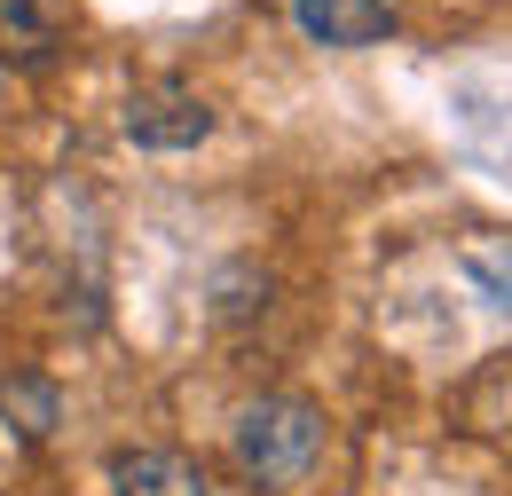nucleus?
I'll return each mask as SVG.
<instances>
[{
    "label": "nucleus",
    "mask_w": 512,
    "mask_h": 496,
    "mask_svg": "<svg viewBox=\"0 0 512 496\" xmlns=\"http://www.w3.org/2000/svg\"><path fill=\"white\" fill-rule=\"evenodd\" d=\"M323 449H331V426H323V410L308 394H260L253 410L237 418V434H229L237 473L268 496H300L316 481Z\"/></svg>",
    "instance_id": "1"
},
{
    "label": "nucleus",
    "mask_w": 512,
    "mask_h": 496,
    "mask_svg": "<svg viewBox=\"0 0 512 496\" xmlns=\"http://www.w3.org/2000/svg\"><path fill=\"white\" fill-rule=\"evenodd\" d=\"M213 134V103L197 87H174V79H150L127 95V142L134 150H197Z\"/></svg>",
    "instance_id": "2"
},
{
    "label": "nucleus",
    "mask_w": 512,
    "mask_h": 496,
    "mask_svg": "<svg viewBox=\"0 0 512 496\" xmlns=\"http://www.w3.org/2000/svg\"><path fill=\"white\" fill-rule=\"evenodd\" d=\"M292 24L316 48H379L394 32V8L386 0H292Z\"/></svg>",
    "instance_id": "3"
},
{
    "label": "nucleus",
    "mask_w": 512,
    "mask_h": 496,
    "mask_svg": "<svg viewBox=\"0 0 512 496\" xmlns=\"http://www.w3.org/2000/svg\"><path fill=\"white\" fill-rule=\"evenodd\" d=\"M111 496H205V473L182 449H119L111 457Z\"/></svg>",
    "instance_id": "4"
},
{
    "label": "nucleus",
    "mask_w": 512,
    "mask_h": 496,
    "mask_svg": "<svg viewBox=\"0 0 512 496\" xmlns=\"http://www.w3.org/2000/svg\"><path fill=\"white\" fill-rule=\"evenodd\" d=\"M64 48V24L48 16V0H0V63H48Z\"/></svg>",
    "instance_id": "5"
},
{
    "label": "nucleus",
    "mask_w": 512,
    "mask_h": 496,
    "mask_svg": "<svg viewBox=\"0 0 512 496\" xmlns=\"http://www.w3.org/2000/svg\"><path fill=\"white\" fill-rule=\"evenodd\" d=\"M0 410H24V426H16L24 441H48V434H56V394H48L40 378H8V386H0Z\"/></svg>",
    "instance_id": "6"
}]
</instances>
